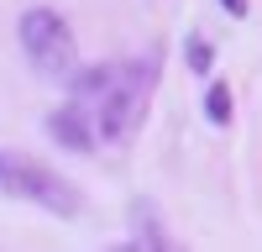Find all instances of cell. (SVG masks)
Segmentation results:
<instances>
[{"instance_id": "3957f363", "label": "cell", "mask_w": 262, "mask_h": 252, "mask_svg": "<svg viewBox=\"0 0 262 252\" xmlns=\"http://www.w3.org/2000/svg\"><path fill=\"white\" fill-rule=\"evenodd\" d=\"M16 37H21V53L32 58V69H42V74H69L74 69V27L53 6H32L21 16Z\"/></svg>"}, {"instance_id": "5b68a950", "label": "cell", "mask_w": 262, "mask_h": 252, "mask_svg": "<svg viewBox=\"0 0 262 252\" xmlns=\"http://www.w3.org/2000/svg\"><path fill=\"white\" fill-rule=\"evenodd\" d=\"M131 242H137V247H168V231H158L147 200H137V231H131Z\"/></svg>"}, {"instance_id": "7a4b0ae2", "label": "cell", "mask_w": 262, "mask_h": 252, "mask_svg": "<svg viewBox=\"0 0 262 252\" xmlns=\"http://www.w3.org/2000/svg\"><path fill=\"white\" fill-rule=\"evenodd\" d=\"M0 195L27 200L37 210H48V216H79V189L27 153H0Z\"/></svg>"}, {"instance_id": "6da1fadb", "label": "cell", "mask_w": 262, "mask_h": 252, "mask_svg": "<svg viewBox=\"0 0 262 252\" xmlns=\"http://www.w3.org/2000/svg\"><path fill=\"white\" fill-rule=\"evenodd\" d=\"M158 53H142L131 63H100V69L74 74V95L95 105L100 142H131L147 121L152 90H158Z\"/></svg>"}, {"instance_id": "277c9868", "label": "cell", "mask_w": 262, "mask_h": 252, "mask_svg": "<svg viewBox=\"0 0 262 252\" xmlns=\"http://www.w3.org/2000/svg\"><path fill=\"white\" fill-rule=\"evenodd\" d=\"M48 137L58 147H69V153H95V142H100V121H95V105L90 100H69V105H58V111L48 116Z\"/></svg>"}, {"instance_id": "ba28073f", "label": "cell", "mask_w": 262, "mask_h": 252, "mask_svg": "<svg viewBox=\"0 0 262 252\" xmlns=\"http://www.w3.org/2000/svg\"><path fill=\"white\" fill-rule=\"evenodd\" d=\"M221 6H226L231 16H247V0H221Z\"/></svg>"}, {"instance_id": "8992f818", "label": "cell", "mask_w": 262, "mask_h": 252, "mask_svg": "<svg viewBox=\"0 0 262 252\" xmlns=\"http://www.w3.org/2000/svg\"><path fill=\"white\" fill-rule=\"evenodd\" d=\"M205 116H210L215 126H231V84L215 79L210 90H205Z\"/></svg>"}, {"instance_id": "52a82bcc", "label": "cell", "mask_w": 262, "mask_h": 252, "mask_svg": "<svg viewBox=\"0 0 262 252\" xmlns=\"http://www.w3.org/2000/svg\"><path fill=\"white\" fill-rule=\"evenodd\" d=\"M184 53H189V69H194V74H210V63H215V48H210L205 37H189V42H184Z\"/></svg>"}]
</instances>
